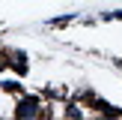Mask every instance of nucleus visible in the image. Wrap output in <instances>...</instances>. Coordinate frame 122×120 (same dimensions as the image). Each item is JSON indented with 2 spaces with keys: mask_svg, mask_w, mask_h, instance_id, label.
<instances>
[{
  "mask_svg": "<svg viewBox=\"0 0 122 120\" xmlns=\"http://www.w3.org/2000/svg\"><path fill=\"white\" fill-rule=\"evenodd\" d=\"M39 99L36 96H27V99H21L18 102V108H15V117H39Z\"/></svg>",
  "mask_w": 122,
  "mask_h": 120,
  "instance_id": "f257e3e1",
  "label": "nucleus"
},
{
  "mask_svg": "<svg viewBox=\"0 0 122 120\" xmlns=\"http://www.w3.org/2000/svg\"><path fill=\"white\" fill-rule=\"evenodd\" d=\"M12 66L18 72H27V54L24 51H12Z\"/></svg>",
  "mask_w": 122,
  "mask_h": 120,
  "instance_id": "f03ea898",
  "label": "nucleus"
},
{
  "mask_svg": "<svg viewBox=\"0 0 122 120\" xmlns=\"http://www.w3.org/2000/svg\"><path fill=\"white\" fill-rule=\"evenodd\" d=\"M66 114H69V117H83V111H81L77 105H69V111H66Z\"/></svg>",
  "mask_w": 122,
  "mask_h": 120,
  "instance_id": "7ed1b4c3",
  "label": "nucleus"
}]
</instances>
